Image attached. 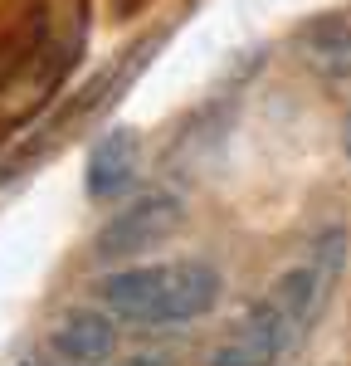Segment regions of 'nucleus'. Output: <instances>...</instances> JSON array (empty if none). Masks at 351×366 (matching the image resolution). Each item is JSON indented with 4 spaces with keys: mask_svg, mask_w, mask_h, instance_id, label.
Wrapping results in <instances>:
<instances>
[{
    "mask_svg": "<svg viewBox=\"0 0 351 366\" xmlns=\"http://www.w3.org/2000/svg\"><path fill=\"white\" fill-rule=\"evenodd\" d=\"M98 303L132 327H180L220 303V269L205 259L113 269L98 279Z\"/></svg>",
    "mask_w": 351,
    "mask_h": 366,
    "instance_id": "f257e3e1",
    "label": "nucleus"
},
{
    "mask_svg": "<svg viewBox=\"0 0 351 366\" xmlns=\"http://www.w3.org/2000/svg\"><path fill=\"white\" fill-rule=\"evenodd\" d=\"M347 259H351V234L342 225H327L317 239L302 249V259L273 283V293L292 308V317L302 322V332H312L317 317L327 312L337 283H342V274H347Z\"/></svg>",
    "mask_w": 351,
    "mask_h": 366,
    "instance_id": "f03ea898",
    "label": "nucleus"
},
{
    "mask_svg": "<svg viewBox=\"0 0 351 366\" xmlns=\"http://www.w3.org/2000/svg\"><path fill=\"white\" fill-rule=\"evenodd\" d=\"M307 337L292 308L268 288L254 308L230 327V337L210 352V366H278L292 352V342Z\"/></svg>",
    "mask_w": 351,
    "mask_h": 366,
    "instance_id": "7ed1b4c3",
    "label": "nucleus"
},
{
    "mask_svg": "<svg viewBox=\"0 0 351 366\" xmlns=\"http://www.w3.org/2000/svg\"><path fill=\"white\" fill-rule=\"evenodd\" d=\"M180 215H185V205H180L171 191H151V196L132 200L122 215H113L108 225L98 229L93 254H98L103 264H113V259H137V254H146L151 244H161L166 234H176Z\"/></svg>",
    "mask_w": 351,
    "mask_h": 366,
    "instance_id": "20e7f679",
    "label": "nucleus"
},
{
    "mask_svg": "<svg viewBox=\"0 0 351 366\" xmlns=\"http://www.w3.org/2000/svg\"><path fill=\"white\" fill-rule=\"evenodd\" d=\"M49 347L68 366H103L117 352V317L108 308H73L68 317H58V327L49 332Z\"/></svg>",
    "mask_w": 351,
    "mask_h": 366,
    "instance_id": "39448f33",
    "label": "nucleus"
},
{
    "mask_svg": "<svg viewBox=\"0 0 351 366\" xmlns=\"http://www.w3.org/2000/svg\"><path fill=\"white\" fill-rule=\"evenodd\" d=\"M137 176V137L132 132H108L88 152V167H83V181H88V196L93 200H113L132 186Z\"/></svg>",
    "mask_w": 351,
    "mask_h": 366,
    "instance_id": "423d86ee",
    "label": "nucleus"
},
{
    "mask_svg": "<svg viewBox=\"0 0 351 366\" xmlns=\"http://www.w3.org/2000/svg\"><path fill=\"white\" fill-rule=\"evenodd\" d=\"M302 54L322 79H351V25L347 20H317L302 39Z\"/></svg>",
    "mask_w": 351,
    "mask_h": 366,
    "instance_id": "0eeeda50",
    "label": "nucleus"
},
{
    "mask_svg": "<svg viewBox=\"0 0 351 366\" xmlns=\"http://www.w3.org/2000/svg\"><path fill=\"white\" fill-rule=\"evenodd\" d=\"M122 366H166V362H161V357H127Z\"/></svg>",
    "mask_w": 351,
    "mask_h": 366,
    "instance_id": "6e6552de",
    "label": "nucleus"
},
{
    "mask_svg": "<svg viewBox=\"0 0 351 366\" xmlns=\"http://www.w3.org/2000/svg\"><path fill=\"white\" fill-rule=\"evenodd\" d=\"M342 147H347V157H351V113H347V127H342Z\"/></svg>",
    "mask_w": 351,
    "mask_h": 366,
    "instance_id": "1a4fd4ad",
    "label": "nucleus"
},
{
    "mask_svg": "<svg viewBox=\"0 0 351 366\" xmlns=\"http://www.w3.org/2000/svg\"><path fill=\"white\" fill-rule=\"evenodd\" d=\"M20 366H49V362H39V357H25V362H20Z\"/></svg>",
    "mask_w": 351,
    "mask_h": 366,
    "instance_id": "9d476101",
    "label": "nucleus"
}]
</instances>
